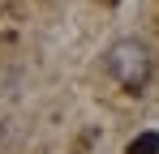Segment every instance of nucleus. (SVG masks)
I'll use <instances>...</instances> for the list:
<instances>
[{"mask_svg": "<svg viewBox=\"0 0 159 154\" xmlns=\"http://www.w3.org/2000/svg\"><path fill=\"white\" fill-rule=\"evenodd\" d=\"M103 64H107V73H112V81H116V86H125L129 94H142V86H146L151 73H155L151 47H146V43H138V39H116V43L107 47Z\"/></svg>", "mask_w": 159, "mask_h": 154, "instance_id": "obj_1", "label": "nucleus"}, {"mask_svg": "<svg viewBox=\"0 0 159 154\" xmlns=\"http://www.w3.org/2000/svg\"><path fill=\"white\" fill-rule=\"evenodd\" d=\"M125 154H159V133H138Z\"/></svg>", "mask_w": 159, "mask_h": 154, "instance_id": "obj_2", "label": "nucleus"}]
</instances>
